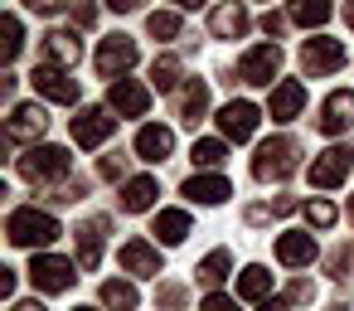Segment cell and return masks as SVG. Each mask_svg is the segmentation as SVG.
I'll use <instances>...</instances> for the list:
<instances>
[{"mask_svg": "<svg viewBox=\"0 0 354 311\" xmlns=\"http://www.w3.org/2000/svg\"><path fill=\"white\" fill-rule=\"evenodd\" d=\"M189 229H194V224H189L185 209H160V214H156V238H160V243H185Z\"/></svg>", "mask_w": 354, "mask_h": 311, "instance_id": "obj_25", "label": "cell"}, {"mask_svg": "<svg viewBox=\"0 0 354 311\" xmlns=\"http://www.w3.org/2000/svg\"><path fill=\"white\" fill-rule=\"evenodd\" d=\"M209 30H214V39H243L248 35V10L238 6V0H223V6L214 10V20H209Z\"/></svg>", "mask_w": 354, "mask_h": 311, "instance_id": "obj_20", "label": "cell"}, {"mask_svg": "<svg viewBox=\"0 0 354 311\" xmlns=\"http://www.w3.org/2000/svg\"><path fill=\"white\" fill-rule=\"evenodd\" d=\"M44 59H49L54 69H73V64L83 59V44H78V35H68V30H54V35H44Z\"/></svg>", "mask_w": 354, "mask_h": 311, "instance_id": "obj_21", "label": "cell"}, {"mask_svg": "<svg viewBox=\"0 0 354 311\" xmlns=\"http://www.w3.org/2000/svg\"><path fill=\"white\" fill-rule=\"evenodd\" d=\"M257 122H262V112H257L252 103H243V98L218 112V132H223L228 141H248V136L257 132Z\"/></svg>", "mask_w": 354, "mask_h": 311, "instance_id": "obj_14", "label": "cell"}, {"mask_svg": "<svg viewBox=\"0 0 354 311\" xmlns=\"http://www.w3.org/2000/svg\"><path fill=\"white\" fill-rule=\"evenodd\" d=\"M180 59L175 54H160L156 64H151V83H156V93H175V83H180Z\"/></svg>", "mask_w": 354, "mask_h": 311, "instance_id": "obj_29", "label": "cell"}, {"mask_svg": "<svg viewBox=\"0 0 354 311\" xmlns=\"http://www.w3.org/2000/svg\"><path fill=\"white\" fill-rule=\"evenodd\" d=\"M20 49H25V25H20L15 15H6V64H15Z\"/></svg>", "mask_w": 354, "mask_h": 311, "instance_id": "obj_33", "label": "cell"}, {"mask_svg": "<svg viewBox=\"0 0 354 311\" xmlns=\"http://www.w3.org/2000/svg\"><path fill=\"white\" fill-rule=\"evenodd\" d=\"M102 306H112V311H136V287L131 282H102Z\"/></svg>", "mask_w": 354, "mask_h": 311, "instance_id": "obj_30", "label": "cell"}, {"mask_svg": "<svg viewBox=\"0 0 354 311\" xmlns=\"http://www.w3.org/2000/svg\"><path fill=\"white\" fill-rule=\"evenodd\" d=\"M30 83H35V93L49 98V103H78V78H68V73L54 69V64H39Z\"/></svg>", "mask_w": 354, "mask_h": 311, "instance_id": "obj_13", "label": "cell"}, {"mask_svg": "<svg viewBox=\"0 0 354 311\" xmlns=\"http://www.w3.org/2000/svg\"><path fill=\"white\" fill-rule=\"evenodd\" d=\"M25 6H30L35 15H59V10H64V0H25Z\"/></svg>", "mask_w": 354, "mask_h": 311, "instance_id": "obj_38", "label": "cell"}, {"mask_svg": "<svg viewBox=\"0 0 354 311\" xmlns=\"http://www.w3.org/2000/svg\"><path fill=\"white\" fill-rule=\"evenodd\" d=\"M267 292H272V272L257 267V263L243 267V277H238V296H243V301H262Z\"/></svg>", "mask_w": 354, "mask_h": 311, "instance_id": "obj_27", "label": "cell"}, {"mask_svg": "<svg viewBox=\"0 0 354 311\" xmlns=\"http://www.w3.org/2000/svg\"><path fill=\"white\" fill-rule=\"evenodd\" d=\"M156 195H160V190H156V180H151V175H136V180H127V185H122V209H127V214H141V209H151V204H156Z\"/></svg>", "mask_w": 354, "mask_h": 311, "instance_id": "obj_24", "label": "cell"}, {"mask_svg": "<svg viewBox=\"0 0 354 311\" xmlns=\"http://www.w3.org/2000/svg\"><path fill=\"white\" fill-rule=\"evenodd\" d=\"M30 282L39 287V292H68L73 282H78V263H68V258H59V253H35V263H30Z\"/></svg>", "mask_w": 354, "mask_h": 311, "instance_id": "obj_5", "label": "cell"}, {"mask_svg": "<svg viewBox=\"0 0 354 311\" xmlns=\"http://www.w3.org/2000/svg\"><path fill=\"white\" fill-rule=\"evenodd\" d=\"M112 132H117V117H112V107H78V117H73V141H78L83 151L102 146Z\"/></svg>", "mask_w": 354, "mask_h": 311, "instance_id": "obj_6", "label": "cell"}, {"mask_svg": "<svg viewBox=\"0 0 354 311\" xmlns=\"http://www.w3.org/2000/svg\"><path fill=\"white\" fill-rule=\"evenodd\" d=\"M296 166H301V146H296L291 136H272V141H262L257 156H252V175H257L262 185H267V180H286Z\"/></svg>", "mask_w": 354, "mask_h": 311, "instance_id": "obj_2", "label": "cell"}, {"mask_svg": "<svg viewBox=\"0 0 354 311\" xmlns=\"http://www.w3.org/2000/svg\"><path fill=\"white\" fill-rule=\"evenodd\" d=\"M107 6H112L117 15H131V10H141V0H107Z\"/></svg>", "mask_w": 354, "mask_h": 311, "instance_id": "obj_43", "label": "cell"}, {"mask_svg": "<svg viewBox=\"0 0 354 311\" xmlns=\"http://www.w3.org/2000/svg\"><path fill=\"white\" fill-rule=\"evenodd\" d=\"M107 107H112L117 117H146V107H151V88L136 83V78H117V83L107 88Z\"/></svg>", "mask_w": 354, "mask_h": 311, "instance_id": "obj_11", "label": "cell"}, {"mask_svg": "<svg viewBox=\"0 0 354 311\" xmlns=\"http://www.w3.org/2000/svg\"><path fill=\"white\" fill-rule=\"evenodd\" d=\"M6 238H10L15 248H49V243L59 238V219H54V214H44V209H35V204H25V209H15V214H10Z\"/></svg>", "mask_w": 354, "mask_h": 311, "instance_id": "obj_1", "label": "cell"}, {"mask_svg": "<svg viewBox=\"0 0 354 311\" xmlns=\"http://www.w3.org/2000/svg\"><path fill=\"white\" fill-rule=\"evenodd\" d=\"M301 107H306V88H301L296 78H286V83L272 88L267 117H272V122H291V117H301Z\"/></svg>", "mask_w": 354, "mask_h": 311, "instance_id": "obj_15", "label": "cell"}, {"mask_svg": "<svg viewBox=\"0 0 354 311\" xmlns=\"http://www.w3.org/2000/svg\"><path fill=\"white\" fill-rule=\"evenodd\" d=\"M277 69H281V49H277V44H257V49H248V54L238 59V83L262 88V83L277 78Z\"/></svg>", "mask_w": 354, "mask_h": 311, "instance_id": "obj_8", "label": "cell"}, {"mask_svg": "<svg viewBox=\"0 0 354 311\" xmlns=\"http://www.w3.org/2000/svg\"><path fill=\"white\" fill-rule=\"evenodd\" d=\"M277 263H281V267H310V263H315V238L301 233V229L281 233V238H277Z\"/></svg>", "mask_w": 354, "mask_h": 311, "instance_id": "obj_16", "label": "cell"}, {"mask_svg": "<svg viewBox=\"0 0 354 311\" xmlns=\"http://www.w3.org/2000/svg\"><path fill=\"white\" fill-rule=\"evenodd\" d=\"M228 267H233V253H228V248H214V253L194 267V277H199L204 287H218V282L228 277Z\"/></svg>", "mask_w": 354, "mask_h": 311, "instance_id": "obj_26", "label": "cell"}, {"mask_svg": "<svg viewBox=\"0 0 354 311\" xmlns=\"http://www.w3.org/2000/svg\"><path fill=\"white\" fill-rule=\"evenodd\" d=\"M228 195H233V185L223 175H189L185 180V199H194V204H223Z\"/></svg>", "mask_w": 354, "mask_h": 311, "instance_id": "obj_22", "label": "cell"}, {"mask_svg": "<svg viewBox=\"0 0 354 311\" xmlns=\"http://www.w3.org/2000/svg\"><path fill=\"white\" fill-rule=\"evenodd\" d=\"M68 151L64 146H30L25 156H20V175L30 180V185H49V180H64L68 175Z\"/></svg>", "mask_w": 354, "mask_h": 311, "instance_id": "obj_3", "label": "cell"}, {"mask_svg": "<svg viewBox=\"0 0 354 311\" xmlns=\"http://www.w3.org/2000/svg\"><path fill=\"white\" fill-rule=\"evenodd\" d=\"M349 166H354V146H330V151H320L310 161V185L315 190H335V185H344Z\"/></svg>", "mask_w": 354, "mask_h": 311, "instance_id": "obj_7", "label": "cell"}, {"mask_svg": "<svg viewBox=\"0 0 354 311\" xmlns=\"http://www.w3.org/2000/svg\"><path fill=\"white\" fill-rule=\"evenodd\" d=\"M170 151H175V132L170 127H141L136 132V156L141 161L160 166V161H170Z\"/></svg>", "mask_w": 354, "mask_h": 311, "instance_id": "obj_18", "label": "cell"}, {"mask_svg": "<svg viewBox=\"0 0 354 311\" xmlns=\"http://www.w3.org/2000/svg\"><path fill=\"white\" fill-rule=\"evenodd\" d=\"M330 0H296V6H291V20L296 25H306V30H320L325 20H330Z\"/></svg>", "mask_w": 354, "mask_h": 311, "instance_id": "obj_28", "label": "cell"}, {"mask_svg": "<svg viewBox=\"0 0 354 311\" xmlns=\"http://www.w3.org/2000/svg\"><path fill=\"white\" fill-rule=\"evenodd\" d=\"M262 30H267V35H272V39H277V35H281V30H286V20H281V15H272V10H267V15H262Z\"/></svg>", "mask_w": 354, "mask_h": 311, "instance_id": "obj_40", "label": "cell"}, {"mask_svg": "<svg viewBox=\"0 0 354 311\" xmlns=\"http://www.w3.org/2000/svg\"><path fill=\"white\" fill-rule=\"evenodd\" d=\"M344 59H349V49H344L339 39H330V35H310V39L301 44V69H306L310 78L339 73V69H344Z\"/></svg>", "mask_w": 354, "mask_h": 311, "instance_id": "obj_4", "label": "cell"}, {"mask_svg": "<svg viewBox=\"0 0 354 311\" xmlns=\"http://www.w3.org/2000/svg\"><path fill=\"white\" fill-rule=\"evenodd\" d=\"M131 64H136V39L112 35V39H102V44H97V73H102V78H112V83H117Z\"/></svg>", "mask_w": 354, "mask_h": 311, "instance_id": "obj_10", "label": "cell"}, {"mask_svg": "<svg viewBox=\"0 0 354 311\" xmlns=\"http://www.w3.org/2000/svg\"><path fill=\"white\" fill-rule=\"evenodd\" d=\"M175 6H185V10H194V6H204V0H175Z\"/></svg>", "mask_w": 354, "mask_h": 311, "instance_id": "obj_47", "label": "cell"}, {"mask_svg": "<svg viewBox=\"0 0 354 311\" xmlns=\"http://www.w3.org/2000/svg\"><path fill=\"white\" fill-rule=\"evenodd\" d=\"M344 20H349V30H354V0H349V6H344Z\"/></svg>", "mask_w": 354, "mask_h": 311, "instance_id": "obj_46", "label": "cell"}, {"mask_svg": "<svg viewBox=\"0 0 354 311\" xmlns=\"http://www.w3.org/2000/svg\"><path fill=\"white\" fill-rule=\"evenodd\" d=\"M354 127V93L349 88H335L325 103H320V117H315V132L320 136H339Z\"/></svg>", "mask_w": 354, "mask_h": 311, "instance_id": "obj_9", "label": "cell"}, {"mask_svg": "<svg viewBox=\"0 0 354 311\" xmlns=\"http://www.w3.org/2000/svg\"><path fill=\"white\" fill-rule=\"evenodd\" d=\"M73 20L78 25H93L97 20V6H93V0H73Z\"/></svg>", "mask_w": 354, "mask_h": 311, "instance_id": "obj_36", "label": "cell"}, {"mask_svg": "<svg viewBox=\"0 0 354 311\" xmlns=\"http://www.w3.org/2000/svg\"><path fill=\"white\" fill-rule=\"evenodd\" d=\"M146 35H151V39H165V44H170V39H180V15L156 10V15L146 20Z\"/></svg>", "mask_w": 354, "mask_h": 311, "instance_id": "obj_31", "label": "cell"}, {"mask_svg": "<svg viewBox=\"0 0 354 311\" xmlns=\"http://www.w3.org/2000/svg\"><path fill=\"white\" fill-rule=\"evenodd\" d=\"M286 296H291V301H310V296H315V287H310V282H291V292H286Z\"/></svg>", "mask_w": 354, "mask_h": 311, "instance_id": "obj_41", "label": "cell"}, {"mask_svg": "<svg viewBox=\"0 0 354 311\" xmlns=\"http://www.w3.org/2000/svg\"><path fill=\"white\" fill-rule=\"evenodd\" d=\"M44 127H49V112H44L39 103H15V107H10V122H6L10 141H35V146H39Z\"/></svg>", "mask_w": 354, "mask_h": 311, "instance_id": "obj_12", "label": "cell"}, {"mask_svg": "<svg viewBox=\"0 0 354 311\" xmlns=\"http://www.w3.org/2000/svg\"><path fill=\"white\" fill-rule=\"evenodd\" d=\"M156 301H160V306H180V301H185V287H180V282H165V287L156 292Z\"/></svg>", "mask_w": 354, "mask_h": 311, "instance_id": "obj_35", "label": "cell"}, {"mask_svg": "<svg viewBox=\"0 0 354 311\" xmlns=\"http://www.w3.org/2000/svg\"><path fill=\"white\" fill-rule=\"evenodd\" d=\"M15 311H44V301H15Z\"/></svg>", "mask_w": 354, "mask_h": 311, "instance_id": "obj_44", "label": "cell"}, {"mask_svg": "<svg viewBox=\"0 0 354 311\" xmlns=\"http://www.w3.org/2000/svg\"><path fill=\"white\" fill-rule=\"evenodd\" d=\"M204 112H209V83H199V78H194V83H185V88H180V122H185V127H194Z\"/></svg>", "mask_w": 354, "mask_h": 311, "instance_id": "obj_23", "label": "cell"}, {"mask_svg": "<svg viewBox=\"0 0 354 311\" xmlns=\"http://www.w3.org/2000/svg\"><path fill=\"white\" fill-rule=\"evenodd\" d=\"M78 311H93V306H78Z\"/></svg>", "mask_w": 354, "mask_h": 311, "instance_id": "obj_49", "label": "cell"}, {"mask_svg": "<svg viewBox=\"0 0 354 311\" xmlns=\"http://www.w3.org/2000/svg\"><path fill=\"white\" fill-rule=\"evenodd\" d=\"M102 233H107V219H88V224H78V267L83 272H93L97 263H102Z\"/></svg>", "mask_w": 354, "mask_h": 311, "instance_id": "obj_19", "label": "cell"}, {"mask_svg": "<svg viewBox=\"0 0 354 311\" xmlns=\"http://www.w3.org/2000/svg\"><path fill=\"white\" fill-rule=\"evenodd\" d=\"M262 311H291V306H286V301H267Z\"/></svg>", "mask_w": 354, "mask_h": 311, "instance_id": "obj_45", "label": "cell"}, {"mask_svg": "<svg viewBox=\"0 0 354 311\" xmlns=\"http://www.w3.org/2000/svg\"><path fill=\"white\" fill-rule=\"evenodd\" d=\"M117 263H122L131 277H156V272H160V253H156L146 238H131V243H122Z\"/></svg>", "mask_w": 354, "mask_h": 311, "instance_id": "obj_17", "label": "cell"}, {"mask_svg": "<svg viewBox=\"0 0 354 311\" xmlns=\"http://www.w3.org/2000/svg\"><path fill=\"white\" fill-rule=\"evenodd\" d=\"M335 219H339V209H335L330 199H310V204H306V224H310V229H330Z\"/></svg>", "mask_w": 354, "mask_h": 311, "instance_id": "obj_32", "label": "cell"}, {"mask_svg": "<svg viewBox=\"0 0 354 311\" xmlns=\"http://www.w3.org/2000/svg\"><path fill=\"white\" fill-rule=\"evenodd\" d=\"M204 311H238V306H233V296H223V292H209V296H204Z\"/></svg>", "mask_w": 354, "mask_h": 311, "instance_id": "obj_37", "label": "cell"}, {"mask_svg": "<svg viewBox=\"0 0 354 311\" xmlns=\"http://www.w3.org/2000/svg\"><path fill=\"white\" fill-rule=\"evenodd\" d=\"M0 296H15V272L0 267Z\"/></svg>", "mask_w": 354, "mask_h": 311, "instance_id": "obj_42", "label": "cell"}, {"mask_svg": "<svg viewBox=\"0 0 354 311\" xmlns=\"http://www.w3.org/2000/svg\"><path fill=\"white\" fill-rule=\"evenodd\" d=\"M189 156H194V166H223L228 151H223V141H209V136H204V141H194Z\"/></svg>", "mask_w": 354, "mask_h": 311, "instance_id": "obj_34", "label": "cell"}, {"mask_svg": "<svg viewBox=\"0 0 354 311\" xmlns=\"http://www.w3.org/2000/svg\"><path fill=\"white\" fill-rule=\"evenodd\" d=\"M122 170H127V161H122V156H102V175H107V180H117Z\"/></svg>", "mask_w": 354, "mask_h": 311, "instance_id": "obj_39", "label": "cell"}, {"mask_svg": "<svg viewBox=\"0 0 354 311\" xmlns=\"http://www.w3.org/2000/svg\"><path fill=\"white\" fill-rule=\"evenodd\" d=\"M349 219H354V195H349Z\"/></svg>", "mask_w": 354, "mask_h": 311, "instance_id": "obj_48", "label": "cell"}]
</instances>
